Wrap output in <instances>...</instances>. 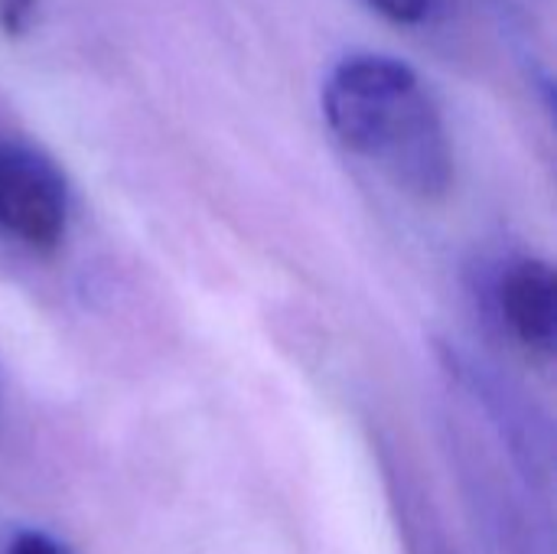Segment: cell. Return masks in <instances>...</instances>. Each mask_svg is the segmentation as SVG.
Returning a JSON list of instances; mask_svg holds the SVG:
<instances>
[{
  "instance_id": "obj_1",
  "label": "cell",
  "mask_w": 557,
  "mask_h": 554,
  "mask_svg": "<svg viewBox=\"0 0 557 554\" xmlns=\"http://www.w3.org/2000/svg\"><path fill=\"white\" fill-rule=\"evenodd\" d=\"M323 114L339 144L375 163L398 189L437 199L454 183V147L421 75L379 52L343 59L323 88Z\"/></svg>"
},
{
  "instance_id": "obj_2",
  "label": "cell",
  "mask_w": 557,
  "mask_h": 554,
  "mask_svg": "<svg viewBox=\"0 0 557 554\" xmlns=\"http://www.w3.org/2000/svg\"><path fill=\"white\" fill-rule=\"evenodd\" d=\"M0 229L39 251L65 232V180L29 144H0Z\"/></svg>"
},
{
  "instance_id": "obj_4",
  "label": "cell",
  "mask_w": 557,
  "mask_h": 554,
  "mask_svg": "<svg viewBox=\"0 0 557 554\" xmlns=\"http://www.w3.org/2000/svg\"><path fill=\"white\" fill-rule=\"evenodd\" d=\"M36 7L39 0H0V33L7 39L26 36L36 20Z\"/></svg>"
},
{
  "instance_id": "obj_3",
  "label": "cell",
  "mask_w": 557,
  "mask_h": 554,
  "mask_svg": "<svg viewBox=\"0 0 557 554\" xmlns=\"http://www.w3.org/2000/svg\"><path fill=\"white\" fill-rule=\"evenodd\" d=\"M496 307L522 346L555 353L557 278L548 261L512 258L496 278Z\"/></svg>"
},
{
  "instance_id": "obj_6",
  "label": "cell",
  "mask_w": 557,
  "mask_h": 554,
  "mask_svg": "<svg viewBox=\"0 0 557 554\" xmlns=\"http://www.w3.org/2000/svg\"><path fill=\"white\" fill-rule=\"evenodd\" d=\"M3 554H72L65 545H59L55 539L42 535V532H16L10 539V545Z\"/></svg>"
},
{
  "instance_id": "obj_5",
  "label": "cell",
  "mask_w": 557,
  "mask_h": 554,
  "mask_svg": "<svg viewBox=\"0 0 557 554\" xmlns=\"http://www.w3.org/2000/svg\"><path fill=\"white\" fill-rule=\"evenodd\" d=\"M375 13H382L385 20L392 23H401V26H414L428 16L431 10V0H366Z\"/></svg>"
}]
</instances>
